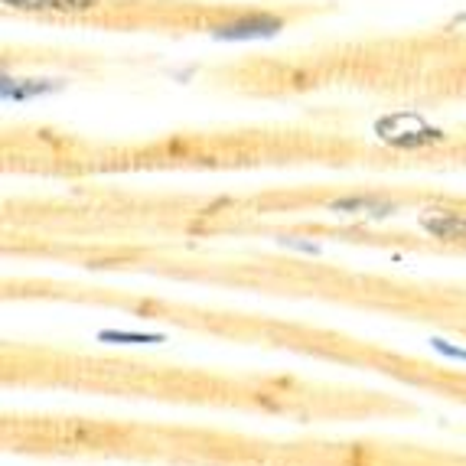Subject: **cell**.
I'll use <instances>...</instances> for the list:
<instances>
[{"mask_svg": "<svg viewBox=\"0 0 466 466\" xmlns=\"http://www.w3.org/2000/svg\"><path fill=\"white\" fill-rule=\"evenodd\" d=\"M375 134H379L385 144L401 150H418V147H431L437 140H443V134L437 127H431L428 121H420L411 111H401V115H389L381 117L375 125Z\"/></svg>", "mask_w": 466, "mask_h": 466, "instance_id": "obj_1", "label": "cell"}, {"mask_svg": "<svg viewBox=\"0 0 466 466\" xmlns=\"http://www.w3.org/2000/svg\"><path fill=\"white\" fill-rule=\"evenodd\" d=\"M280 30H284V20H280V16L251 14V16H238V20L212 26V36L222 39V43H251V39H274Z\"/></svg>", "mask_w": 466, "mask_h": 466, "instance_id": "obj_2", "label": "cell"}, {"mask_svg": "<svg viewBox=\"0 0 466 466\" xmlns=\"http://www.w3.org/2000/svg\"><path fill=\"white\" fill-rule=\"evenodd\" d=\"M418 222L437 241H466V209H424Z\"/></svg>", "mask_w": 466, "mask_h": 466, "instance_id": "obj_3", "label": "cell"}, {"mask_svg": "<svg viewBox=\"0 0 466 466\" xmlns=\"http://www.w3.org/2000/svg\"><path fill=\"white\" fill-rule=\"evenodd\" d=\"M329 212L339 216H369V218H389L398 212L395 202L379 199V196H346V199L329 202Z\"/></svg>", "mask_w": 466, "mask_h": 466, "instance_id": "obj_4", "label": "cell"}, {"mask_svg": "<svg viewBox=\"0 0 466 466\" xmlns=\"http://www.w3.org/2000/svg\"><path fill=\"white\" fill-rule=\"evenodd\" d=\"M63 88V82L59 78H46V82H39V78H10L4 76V86H0V92H4V101H26V98H36V95H49V92H59Z\"/></svg>", "mask_w": 466, "mask_h": 466, "instance_id": "obj_5", "label": "cell"}, {"mask_svg": "<svg viewBox=\"0 0 466 466\" xmlns=\"http://www.w3.org/2000/svg\"><path fill=\"white\" fill-rule=\"evenodd\" d=\"M16 10H39V14H86L98 7V0H4Z\"/></svg>", "mask_w": 466, "mask_h": 466, "instance_id": "obj_6", "label": "cell"}, {"mask_svg": "<svg viewBox=\"0 0 466 466\" xmlns=\"http://www.w3.org/2000/svg\"><path fill=\"white\" fill-rule=\"evenodd\" d=\"M98 339L101 342H108V339H115V342H164V336L160 333H154V336H140V333H115V329H105V333H98Z\"/></svg>", "mask_w": 466, "mask_h": 466, "instance_id": "obj_7", "label": "cell"}, {"mask_svg": "<svg viewBox=\"0 0 466 466\" xmlns=\"http://www.w3.org/2000/svg\"><path fill=\"white\" fill-rule=\"evenodd\" d=\"M431 346H434L441 356L447 359H460V362H466V350H460V346H451L447 339H431Z\"/></svg>", "mask_w": 466, "mask_h": 466, "instance_id": "obj_8", "label": "cell"}, {"mask_svg": "<svg viewBox=\"0 0 466 466\" xmlns=\"http://www.w3.org/2000/svg\"><path fill=\"white\" fill-rule=\"evenodd\" d=\"M280 245H288V248H297V251H307V255H323L319 245H310V241H294V238H278Z\"/></svg>", "mask_w": 466, "mask_h": 466, "instance_id": "obj_9", "label": "cell"}, {"mask_svg": "<svg viewBox=\"0 0 466 466\" xmlns=\"http://www.w3.org/2000/svg\"><path fill=\"white\" fill-rule=\"evenodd\" d=\"M453 24H466V14H460L457 20H453Z\"/></svg>", "mask_w": 466, "mask_h": 466, "instance_id": "obj_10", "label": "cell"}]
</instances>
